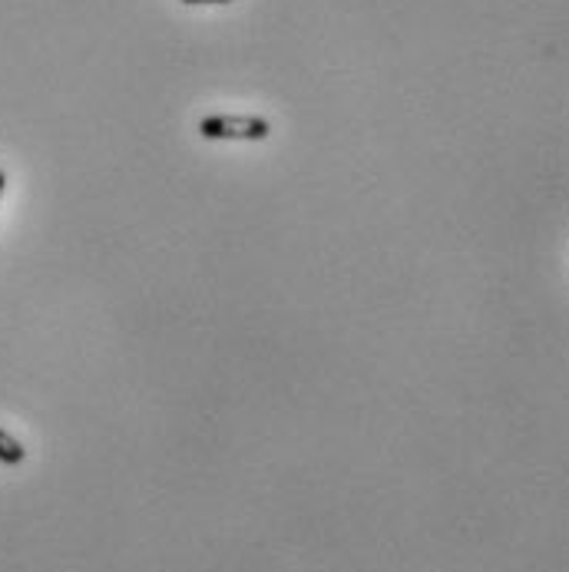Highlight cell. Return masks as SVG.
<instances>
[{"label": "cell", "instance_id": "1", "mask_svg": "<svg viewBox=\"0 0 569 572\" xmlns=\"http://www.w3.org/2000/svg\"><path fill=\"white\" fill-rule=\"evenodd\" d=\"M202 139H222V142H262L272 136V123L262 116H242V113H212L199 119Z\"/></svg>", "mask_w": 569, "mask_h": 572}, {"label": "cell", "instance_id": "2", "mask_svg": "<svg viewBox=\"0 0 569 572\" xmlns=\"http://www.w3.org/2000/svg\"><path fill=\"white\" fill-rule=\"evenodd\" d=\"M23 460H27V447L0 427V464L17 467V464H23Z\"/></svg>", "mask_w": 569, "mask_h": 572}, {"label": "cell", "instance_id": "3", "mask_svg": "<svg viewBox=\"0 0 569 572\" xmlns=\"http://www.w3.org/2000/svg\"><path fill=\"white\" fill-rule=\"evenodd\" d=\"M182 3H189V7H196V3H232V0H182Z\"/></svg>", "mask_w": 569, "mask_h": 572}, {"label": "cell", "instance_id": "4", "mask_svg": "<svg viewBox=\"0 0 569 572\" xmlns=\"http://www.w3.org/2000/svg\"><path fill=\"white\" fill-rule=\"evenodd\" d=\"M3 189H7V176H3V169H0V199H3Z\"/></svg>", "mask_w": 569, "mask_h": 572}]
</instances>
